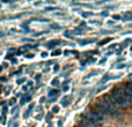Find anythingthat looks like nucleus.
<instances>
[{"mask_svg":"<svg viewBox=\"0 0 132 127\" xmlns=\"http://www.w3.org/2000/svg\"><path fill=\"white\" fill-rule=\"evenodd\" d=\"M58 84V80H53L52 81V86H57Z\"/></svg>","mask_w":132,"mask_h":127,"instance_id":"14","label":"nucleus"},{"mask_svg":"<svg viewBox=\"0 0 132 127\" xmlns=\"http://www.w3.org/2000/svg\"><path fill=\"white\" fill-rule=\"evenodd\" d=\"M52 112H53V113H58V112H59V107H58V106H53L52 107Z\"/></svg>","mask_w":132,"mask_h":127,"instance_id":"10","label":"nucleus"},{"mask_svg":"<svg viewBox=\"0 0 132 127\" xmlns=\"http://www.w3.org/2000/svg\"><path fill=\"white\" fill-rule=\"evenodd\" d=\"M58 93H59L58 90H51L50 94H49V97H53V96H57Z\"/></svg>","mask_w":132,"mask_h":127,"instance_id":"8","label":"nucleus"},{"mask_svg":"<svg viewBox=\"0 0 132 127\" xmlns=\"http://www.w3.org/2000/svg\"><path fill=\"white\" fill-rule=\"evenodd\" d=\"M80 124H81L82 127H94L95 126L93 123H90V121L87 120V119H82V120L80 121Z\"/></svg>","mask_w":132,"mask_h":127,"instance_id":"5","label":"nucleus"},{"mask_svg":"<svg viewBox=\"0 0 132 127\" xmlns=\"http://www.w3.org/2000/svg\"><path fill=\"white\" fill-rule=\"evenodd\" d=\"M97 109H98V112L102 113L103 116L107 113H110V107L108 106V104L104 102V101H98L97 103Z\"/></svg>","mask_w":132,"mask_h":127,"instance_id":"3","label":"nucleus"},{"mask_svg":"<svg viewBox=\"0 0 132 127\" xmlns=\"http://www.w3.org/2000/svg\"><path fill=\"white\" fill-rule=\"evenodd\" d=\"M125 67V65H122V66H117V68H124Z\"/></svg>","mask_w":132,"mask_h":127,"instance_id":"19","label":"nucleus"},{"mask_svg":"<svg viewBox=\"0 0 132 127\" xmlns=\"http://www.w3.org/2000/svg\"><path fill=\"white\" fill-rule=\"evenodd\" d=\"M123 20H125V21L132 20V13H125V15H124V19H123Z\"/></svg>","mask_w":132,"mask_h":127,"instance_id":"7","label":"nucleus"},{"mask_svg":"<svg viewBox=\"0 0 132 127\" xmlns=\"http://www.w3.org/2000/svg\"><path fill=\"white\" fill-rule=\"evenodd\" d=\"M92 42L93 41H90V39H89V41H80V44L84 45V44H88V43H92Z\"/></svg>","mask_w":132,"mask_h":127,"instance_id":"11","label":"nucleus"},{"mask_svg":"<svg viewBox=\"0 0 132 127\" xmlns=\"http://www.w3.org/2000/svg\"><path fill=\"white\" fill-rule=\"evenodd\" d=\"M24 81H26V79H21V80H19V81H18V83L20 84L21 82H24Z\"/></svg>","mask_w":132,"mask_h":127,"instance_id":"17","label":"nucleus"},{"mask_svg":"<svg viewBox=\"0 0 132 127\" xmlns=\"http://www.w3.org/2000/svg\"><path fill=\"white\" fill-rule=\"evenodd\" d=\"M112 99H114V102L116 103L117 105H119V106H122V107L128 106L129 101H130L124 91H119V90L112 91Z\"/></svg>","mask_w":132,"mask_h":127,"instance_id":"1","label":"nucleus"},{"mask_svg":"<svg viewBox=\"0 0 132 127\" xmlns=\"http://www.w3.org/2000/svg\"><path fill=\"white\" fill-rule=\"evenodd\" d=\"M60 53H62V51H60V50H57V51H55V52L52 53V56H58V55H60Z\"/></svg>","mask_w":132,"mask_h":127,"instance_id":"12","label":"nucleus"},{"mask_svg":"<svg viewBox=\"0 0 132 127\" xmlns=\"http://www.w3.org/2000/svg\"><path fill=\"white\" fill-rule=\"evenodd\" d=\"M46 56H48V55H46L45 52H43V53H42V57H46Z\"/></svg>","mask_w":132,"mask_h":127,"instance_id":"20","label":"nucleus"},{"mask_svg":"<svg viewBox=\"0 0 132 127\" xmlns=\"http://www.w3.org/2000/svg\"><path fill=\"white\" fill-rule=\"evenodd\" d=\"M11 104H12V105L15 104V98H12V99H11Z\"/></svg>","mask_w":132,"mask_h":127,"instance_id":"16","label":"nucleus"},{"mask_svg":"<svg viewBox=\"0 0 132 127\" xmlns=\"http://www.w3.org/2000/svg\"><path fill=\"white\" fill-rule=\"evenodd\" d=\"M92 13H82V16H85V17H87V16H90Z\"/></svg>","mask_w":132,"mask_h":127,"instance_id":"13","label":"nucleus"},{"mask_svg":"<svg viewBox=\"0 0 132 127\" xmlns=\"http://www.w3.org/2000/svg\"><path fill=\"white\" fill-rule=\"evenodd\" d=\"M41 102H42V103L45 102V97H42V98H41Z\"/></svg>","mask_w":132,"mask_h":127,"instance_id":"18","label":"nucleus"},{"mask_svg":"<svg viewBox=\"0 0 132 127\" xmlns=\"http://www.w3.org/2000/svg\"><path fill=\"white\" fill-rule=\"evenodd\" d=\"M58 44H59V41H50V42H48V43H46V46H48L49 49H52L53 46L58 45Z\"/></svg>","mask_w":132,"mask_h":127,"instance_id":"6","label":"nucleus"},{"mask_svg":"<svg viewBox=\"0 0 132 127\" xmlns=\"http://www.w3.org/2000/svg\"><path fill=\"white\" fill-rule=\"evenodd\" d=\"M0 70H1V66H0Z\"/></svg>","mask_w":132,"mask_h":127,"instance_id":"21","label":"nucleus"},{"mask_svg":"<svg viewBox=\"0 0 132 127\" xmlns=\"http://www.w3.org/2000/svg\"><path fill=\"white\" fill-rule=\"evenodd\" d=\"M124 93H125V95L129 97V99H131V98H132V83H128V84H126Z\"/></svg>","mask_w":132,"mask_h":127,"instance_id":"4","label":"nucleus"},{"mask_svg":"<svg viewBox=\"0 0 132 127\" xmlns=\"http://www.w3.org/2000/svg\"><path fill=\"white\" fill-rule=\"evenodd\" d=\"M111 39L110 38H107V39H104V41H102V42H100V45H104V44H107L108 42H110Z\"/></svg>","mask_w":132,"mask_h":127,"instance_id":"9","label":"nucleus"},{"mask_svg":"<svg viewBox=\"0 0 132 127\" xmlns=\"http://www.w3.org/2000/svg\"><path fill=\"white\" fill-rule=\"evenodd\" d=\"M84 116H85V119L89 120L90 123H93L94 125H97L103 119V117H104L102 113H100V112H93V111H86L84 113Z\"/></svg>","mask_w":132,"mask_h":127,"instance_id":"2","label":"nucleus"},{"mask_svg":"<svg viewBox=\"0 0 132 127\" xmlns=\"http://www.w3.org/2000/svg\"><path fill=\"white\" fill-rule=\"evenodd\" d=\"M112 17H114L115 20H121V16H118V15H115V16H112Z\"/></svg>","mask_w":132,"mask_h":127,"instance_id":"15","label":"nucleus"}]
</instances>
